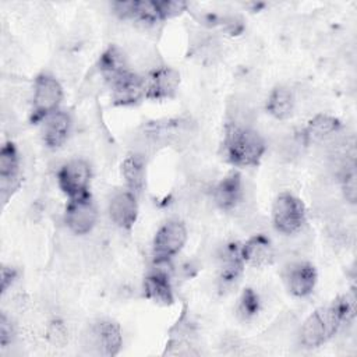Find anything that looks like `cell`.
Wrapping results in <instances>:
<instances>
[{
	"instance_id": "6da1fadb",
	"label": "cell",
	"mask_w": 357,
	"mask_h": 357,
	"mask_svg": "<svg viewBox=\"0 0 357 357\" xmlns=\"http://www.w3.org/2000/svg\"><path fill=\"white\" fill-rule=\"evenodd\" d=\"M226 151L229 159L233 163L248 166L259 160L265 151V141L262 135L252 127L238 128L230 126L226 141Z\"/></svg>"
},
{
	"instance_id": "7a4b0ae2",
	"label": "cell",
	"mask_w": 357,
	"mask_h": 357,
	"mask_svg": "<svg viewBox=\"0 0 357 357\" xmlns=\"http://www.w3.org/2000/svg\"><path fill=\"white\" fill-rule=\"evenodd\" d=\"M305 211L291 194H280L273 204V223L282 234H290L303 227Z\"/></svg>"
},
{
	"instance_id": "3957f363",
	"label": "cell",
	"mask_w": 357,
	"mask_h": 357,
	"mask_svg": "<svg viewBox=\"0 0 357 357\" xmlns=\"http://www.w3.org/2000/svg\"><path fill=\"white\" fill-rule=\"evenodd\" d=\"M63 98L61 86L52 75H39L33 85V110L36 117L49 116L56 112Z\"/></svg>"
},
{
	"instance_id": "277c9868",
	"label": "cell",
	"mask_w": 357,
	"mask_h": 357,
	"mask_svg": "<svg viewBox=\"0 0 357 357\" xmlns=\"http://www.w3.org/2000/svg\"><path fill=\"white\" fill-rule=\"evenodd\" d=\"M89 178L91 169L84 159L68 160L59 172V184L61 190L73 198L84 195Z\"/></svg>"
},
{
	"instance_id": "5b68a950",
	"label": "cell",
	"mask_w": 357,
	"mask_h": 357,
	"mask_svg": "<svg viewBox=\"0 0 357 357\" xmlns=\"http://www.w3.org/2000/svg\"><path fill=\"white\" fill-rule=\"evenodd\" d=\"M98 219L93 202L86 197H77L71 201L66 212V223L71 233L86 234L89 233Z\"/></svg>"
},
{
	"instance_id": "8992f818",
	"label": "cell",
	"mask_w": 357,
	"mask_h": 357,
	"mask_svg": "<svg viewBox=\"0 0 357 357\" xmlns=\"http://www.w3.org/2000/svg\"><path fill=\"white\" fill-rule=\"evenodd\" d=\"M187 240L185 226L180 220H170L165 223L155 237V254L160 259H166L177 254Z\"/></svg>"
},
{
	"instance_id": "52a82bcc",
	"label": "cell",
	"mask_w": 357,
	"mask_h": 357,
	"mask_svg": "<svg viewBox=\"0 0 357 357\" xmlns=\"http://www.w3.org/2000/svg\"><path fill=\"white\" fill-rule=\"evenodd\" d=\"M284 282L294 296L303 297L312 291L317 273L314 268L305 262L290 261L284 268Z\"/></svg>"
},
{
	"instance_id": "ba28073f",
	"label": "cell",
	"mask_w": 357,
	"mask_h": 357,
	"mask_svg": "<svg viewBox=\"0 0 357 357\" xmlns=\"http://www.w3.org/2000/svg\"><path fill=\"white\" fill-rule=\"evenodd\" d=\"M137 201L130 191H117L109 201V215L114 225L128 229L137 219Z\"/></svg>"
},
{
	"instance_id": "9c48e42d",
	"label": "cell",
	"mask_w": 357,
	"mask_h": 357,
	"mask_svg": "<svg viewBox=\"0 0 357 357\" xmlns=\"http://www.w3.org/2000/svg\"><path fill=\"white\" fill-rule=\"evenodd\" d=\"M178 81L180 77L176 70L169 67H159L158 70L151 73L149 79L144 81L145 93L153 98L170 96L176 91Z\"/></svg>"
},
{
	"instance_id": "30bf717a",
	"label": "cell",
	"mask_w": 357,
	"mask_h": 357,
	"mask_svg": "<svg viewBox=\"0 0 357 357\" xmlns=\"http://www.w3.org/2000/svg\"><path fill=\"white\" fill-rule=\"evenodd\" d=\"M113 98L117 103L130 105L137 102L145 93V84L141 78L130 74L128 71L112 79Z\"/></svg>"
},
{
	"instance_id": "8fae6325",
	"label": "cell",
	"mask_w": 357,
	"mask_h": 357,
	"mask_svg": "<svg viewBox=\"0 0 357 357\" xmlns=\"http://www.w3.org/2000/svg\"><path fill=\"white\" fill-rule=\"evenodd\" d=\"M71 128V119L64 112H53L46 116L43 124V139L50 146H59L66 142Z\"/></svg>"
},
{
	"instance_id": "7c38bea8",
	"label": "cell",
	"mask_w": 357,
	"mask_h": 357,
	"mask_svg": "<svg viewBox=\"0 0 357 357\" xmlns=\"http://www.w3.org/2000/svg\"><path fill=\"white\" fill-rule=\"evenodd\" d=\"M18 153L13 144H6L0 152V181L1 191H13L18 185Z\"/></svg>"
},
{
	"instance_id": "4fadbf2b",
	"label": "cell",
	"mask_w": 357,
	"mask_h": 357,
	"mask_svg": "<svg viewBox=\"0 0 357 357\" xmlns=\"http://www.w3.org/2000/svg\"><path fill=\"white\" fill-rule=\"evenodd\" d=\"M244 197L245 192L238 174L227 176L213 191L215 202L225 209H233Z\"/></svg>"
},
{
	"instance_id": "5bb4252c",
	"label": "cell",
	"mask_w": 357,
	"mask_h": 357,
	"mask_svg": "<svg viewBox=\"0 0 357 357\" xmlns=\"http://www.w3.org/2000/svg\"><path fill=\"white\" fill-rule=\"evenodd\" d=\"M241 255L248 264L254 266H262L272 261V258L275 257V251L266 237H264L262 234H255L243 247Z\"/></svg>"
},
{
	"instance_id": "9a60e30c",
	"label": "cell",
	"mask_w": 357,
	"mask_h": 357,
	"mask_svg": "<svg viewBox=\"0 0 357 357\" xmlns=\"http://www.w3.org/2000/svg\"><path fill=\"white\" fill-rule=\"evenodd\" d=\"M294 103H296V99L293 92L286 86H278L271 92L268 98L266 109L275 119L284 120L293 113Z\"/></svg>"
},
{
	"instance_id": "2e32d148",
	"label": "cell",
	"mask_w": 357,
	"mask_h": 357,
	"mask_svg": "<svg viewBox=\"0 0 357 357\" xmlns=\"http://www.w3.org/2000/svg\"><path fill=\"white\" fill-rule=\"evenodd\" d=\"M145 159L130 155L121 165V173L131 191H141L145 183Z\"/></svg>"
},
{
	"instance_id": "e0dca14e",
	"label": "cell",
	"mask_w": 357,
	"mask_h": 357,
	"mask_svg": "<svg viewBox=\"0 0 357 357\" xmlns=\"http://www.w3.org/2000/svg\"><path fill=\"white\" fill-rule=\"evenodd\" d=\"M339 130V121L328 114H317L307 127L305 138L312 142H321Z\"/></svg>"
},
{
	"instance_id": "ac0fdd59",
	"label": "cell",
	"mask_w": 357,
	"mask_h": 357,
	"mask_svg": "<svg viewBox=\"0 0 357 357\" xmlns=\"http://www.w3.org/2000/svg\"><path fill=\"white\" fill-rule=\"evenodd\" d=\"M98 337L102 354L113 356L121 347V333L114 322H99L96 324Z\"/></svg>"
},
{
	"instance_id": "d6986e66",
	"label": "cell",
	"mask_w": 357,
	"mask_h": 357,
	"mask_svg": "<svg viewBox=\"0 0 357 357\" xmlns=\"http://www.w3.org/2000/svg\"><path fill=\"white\" fill-rule=\"evenodd\" d=\"M145 291L148 297L156 303L169 304L173 300L170 284L163 273H153L148 276L145 280Z\"/></svg>"
},
{
	"instance_id": "ffe728a7",
	"label": "cell",
	"mask_w": 357,
	"mask_h": 357,
	"mask_svg": "<svg viewBox=\"0 0 357 357\" xmlns=\"http://www.w3.org/2000/svg\"><path fill=\"white\" fill-rule=\"evenodd\" d=\"M47 340L56 347H63L68 340L67 328L59 321L52 322L47 328Z\"/></svg>"
},
{
	"instance_id": "44dd1931",
	"label": "cell",
	"mask_w": 357,
	"mask_h": 357,
	"mask_svg": "<svg viewBox=\"0 0 357 357\" xmlns=\"http://www.w3.org/2000/svg\"><path fill=\"white\" fill-rule=\"evenodd\" d=\"M258 311V297L252 290H247L240 301L238 314L243 318H250Z\"/></svg>"
},
{
	"instance_id": "7402d4cb",
	"label": "cell",
	"mask_w": 357,
	"mask_h": 357,
	"mask_svg": "<svg viewBox=\"0 0 357 357\" xmlns=\"http://www.w3.org/2000/svg\"><path fill=\"white\" fill-rule=\"evenodd\" d=\"M342 180V192L344 198L350 202L354 204L357 198V178H356V172L350 170L346 174L340 177Z\"/></svg>"
},
{
	"instance_id": "603a6c76",
	"label": "cell",
	"mask_w": 357,
	"mask_h": 357,
	"mask_svg": "<svg viewBox=\"0 0 357 357\" xmlns=\"http://www.w3.org/2000/svg\"><path fill=\"white\" fill-rule=\"evenodd\" d=\"M156 6L160 17H172L181 13L185 8V4L180 1H160L156 3Z\"/></svg>"
},
{
	"instance_id": "cb8c5ba5",
	"label": "cell",
	"mask_w": 357,
	"mask_h": 357,
	"mask_svg": "<svg viewBox=\"0 0 357 357\" xmlns=\"http://www.w3.org/2000/svg\"><path fill=\"white\" fill-rule=\"evenodd\" d=\"M11 337H13L11 322L8 321V318L6 315H1V318H0V340H1V344L6 346L8 342H11Z\"/></svg>"
},
{
	"instance_id": "d4e9b609",
	"label": "cell",
	"mask_w": 357,
	"mask_h": 357,
	"mask_svg": "<svg viewBox=\"0 0 357 357\" xmlns=\"http://www.w3.org/2000/svg\"><path fill=\"white\" fill-rule=\"evenodd\" d=\"M14 278H15V272H14L11 268L4 266V268L1 269V290H3V291L7 290V287L11 284V282L14 280Z\"/></svg>"
}]
</instances>
